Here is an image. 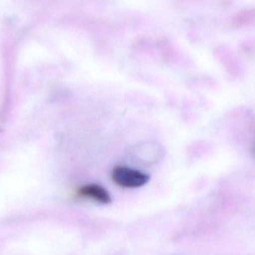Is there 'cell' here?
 I'll list each match as a JSON object with an SVG mask.
<instances>
[{"label":"cell","mask_w":255,"mask_h":255,"mask_svg":"<svg viewBox=\"0 0 255 255\" xmlns=\"http://www.w3.org/2000/svg\"><path fill=\"white\" fill-rule=\"evenodd\" d=\"M113 181L124 188H137L145 185L149 176L140 171L127 166H118L112 172Z\"/></svg>","instance_id":"6da1fadb"},{"label":"cell","mask_w":255,"mask_h":255,"mask_svg":"<svg viewBox=\"0 0 255 255\" xmlns=\"http://www.w3.org/2000/svg\"><path fill=\"white\" fill-rule=\"evenodd\" d=\"M79 197L92 199L101 204H109L112 202V196L105 187L99 184H91L83 186L78 190Z\"/></svg>","instance_id":"7a4b0ae2"}]
</instances>
